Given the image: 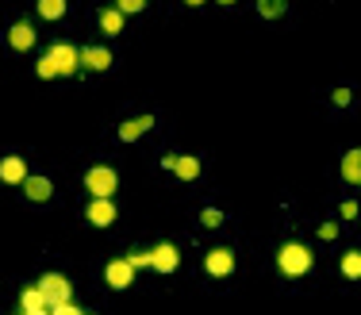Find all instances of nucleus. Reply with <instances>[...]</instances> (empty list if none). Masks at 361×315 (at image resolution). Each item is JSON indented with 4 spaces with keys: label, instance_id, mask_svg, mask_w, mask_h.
<instances>
[{
    "label": "nucleus",
    "instance_id": "obj_1",
    "mask_svg": "<svg viewBox=\"0 0 361 315\" xmlns=\"http://www.w3.org/2000/svg\"><path fill=\"white\" fill-rule=\"evenodd\" d=\"M81 69V50L69 46V42H54L39 58V77L42 81H54V77H74Z\"/></svg>",
    "mask_w": 361,
    "mask_h": 315
},
{
    "label": "nucleus",
    "instance_id": "obj_2",
    "mask_svg": "<svg viewBox=\"0 0 361 315\" xmlns=\"http://www.w3.org/2000/svg\"><path fill=\"white\" fill-rule=\"evenodd\" d=\"M277 266L285 277H308L315 266V254L312 246H304V242H285V246L277 250Z\"/></svg>",
    "mask_w": 361,
    "mask_h": 315
},
{
    "label": "nucleus",
    "instance_id": "obj_3",
    "mask_svg": "<svg viewBox=\"0 0 361 315\" xmlns=\"http://www.w3.org/2000/svg\"><path fill=\"white\" fill-rule=\"evenodd\" d=\"M200 266H204V273H208V277L223 281V277L235 273V250H230V246H215V250H208Z\"/></svg>",
    "mask_w": 361,
    "mask_h": 315
},
{
    "label": "nucleus",
    "instance_id": "obj_4",
    "mask_svg": "<svg viewBox=\"0 0 361 315\" xmlns=\"http://www.w3.org/2000/svg\"><path fill=\"white\" fill-rule=\"evenodd\" d=\"M85 189L92 192V196H115V189H119V173L108 166H92L89 173H85Z\"/></svg>",
    "mask_w": 361,
    "mask_h": 315
},
{
    "label": "nucleus",
    "instance_id": "obj_5",
    "mask_svg": "<svg viewBox=\"0 0 361 315\" xmlns=\"http://www.w3.org/2000/svg\"><path fill=\"white\" fill-rule=\"evenodd\" d=\"M104 281L112 284V289H131L135 266L127 262V257H112V262H108V269H104Z\"/></svg>",
    "mask_w": 361,
    "mask_h": 315
},
{
    "label": "nucleus",
    "instance_id": "obj_6",
    "mask_svg": "<svg viewBox=\"0 0 361 315\" xmlns=\"http://www.w3.org/2000/svg\"><path fill=\"white\" fill-rule=\"evenodd\" d=\"M85 216H89L92 227H112L119 212H115V200L112 196H92V204H89V212H85Z\"/></svg>",
    "mask_w": 361,
    "mask_h": 315
},
{
    "label": "nucleus",
    "instance_id": "obj_7",
    "mask_svg": "<svg viewBox=\"0 0 361 315\" xmlns=\"http://www.w3.org/2000/svg\"><path fill=\"white\" fill-rule=\"evenodd\" d=\"M39 289L50 296V307L62 304V300H69V292H74V289H69V281H66L62 273H42V277H39Z\"/></svg>",
    "mask_w": 361,
    "mask_h": 315
},
{
    "label": "nucleus",
    "instance_id": "obj_8",
    "mask_svg": "<svg viewBox=\"0 0 361 315\" xmlns=\"http://www.w3.org/2000/svg\"><path fill=\"white\" fill-rule=\"evenodd\" d=\"M19 312L24 315H47L50 312V296L39 289V284H35V289H24L19 292Z\"/></svg>",
    "mask_w": 361,
    "mask_h": 315
},
{
    "label": "nucleus",
    "instance_id": "obj_9",
    "mask_svg": "<svg viewBox=\"0 0 361 315\" xmlns=\"http://www.w3.org/2000/svg\"><path fill=\"white\" fill-rule=\"evenodd\" d=\"M180 266V250L173 246V242H158L154 246V269L158 273H177Z\"/></svg>",
    "mask_w": 361,
    "mask_h": 315
},
{
    "label": "nucleus",
    "instance_id": "obj_10",
    "mask_svg": "<svg viewBox=\"0 0 361 315\" xmlns=\"http://www.w3.org/2000/svg\"><path fill=\"white\" fill-rule=\"evenodd\" d=\"M112 50L108 46H85L81 50V66L92 69V74H104V69H112Z\"/></svg>",
    "mask_w": 361,
    "mask_h": 315
},
{
    "label": "nucleus",
    "instance_id": "obj_11",
    "mask_svg": "<svg viewBox=\"0 0 361 315\" xmlns=\"http://www.w3.org/2000/svg\"><path fill=\"white\" fill-rule=\"evenodd\" d=\"M24 189L27 200H35V204H42V200L54 196V185H50V177H39V173H27V181L19 185Z\"/></svg>",
    "mask_w": 361,
    "mask_h": 315
},
{
    "label": "nucleus",
    "instance_id": "obj_12",
    "mask_svg": "<svg viewBox=\"0 0 361 315\" xmlns=\"http://www.w3.org/2000/svg\"><path fill=\"white\" fill-rule=\"evenodd\" d=\"M0 181L4 185H24L27 181V166L19 154H8L4 162H0Z\"/></svg>",
    "mask_w": 361,
    "mask_h": 315
},
{
    "label": "nucleus",
    "instance_id": "obj_13",
    "mask_svg": "<svg viewBox=\"0 0 361 315\" xmlns=\"http://www.w3.org/2000/svg\"><path fill=\"white\" fill-rule=\"evenodd\" d=\"M154 127V116H135V119H127V124H119V142H135V139H142V135Z\"/></svg>",
    "mask_w": 361,
    "mask_h": 315
},
{
    "label": "nucleus",
    "instance_id": "obj_14",
    "mask_svg": "<svg viewBox=\"0 0 361 315\" xmlns=\"http://www.w3.org/2000/svg\"><path fill=\"white\" fill-rule=\"evenodd\" d=\"M8 46L19 50V54H24V50H31V46H35V27H31V24L8 27Z\"/></svg>",
    "mask_w": 361,
    "mask_h": 315
},
{
    "label": "nucleus",
    "instance_id": "obj_15",
    "mask_svg": "<svg viewBox=\"0 0 361 315\" xmlns=\"http://www.w3.org/2000/svg\"><path fill=\"white\" fill-rule=\"evenodd\" d=\"M342 177L350 185H361V150H346L342 154Z\"/></svg>",
    "mask_w": 361,
    "mask_h": 315
},
{
    "label": "nucleus",
    "instance_id": "obj_16",
    "mask_svg": "<svg viewBox=\"0 0 361 315\" xmlns=\"http://www.w3.org/2000/svg\"><path fill=\"white\" fill-rule=\"evenodd\" d=\"M100 31L115 39V35L124 31V12H119V8H104V12H100Z\"/></svg>",
    "mask_w": 361,
    "mask_h": 315
},
{
    "label": "nucleus",
    "instance_id": "obj_17",
    "mask_svg": "<svg viewBox=\"0 0 361 315\" xmlns=\"http://www.w3.org/2000/svg\"><path fill=\"white\" fill-rule=\"evenodd\" d=\"M173 173H177L180 181H196V177H200V158L180 154V158H177V169H173Z\"/></svg>",
    "mask_w": 361,
    "mask_h": 315
},
{
    "label": "nucleus",
    "instance_id": "obj_18",
    "mask_svg": "<svg viewBox=\"0 0 361 315\" xmlns=\"http://www.w3.org/2000/svg\"><path fill=\"white\" fill-rule=\"evenodd\" d=\"M35 8H39V16H42V19H50V24H54V19H62V16H66V8H69V4H66V0H39Z\"/></svg>",
    "mask_w": 361,
    "mask_h": 315
},
{
    "label": "nucleus",
    "instance_id": "obj_19",
    "mask_svg": "<svg viewBox=\"0 0 361 315\" xmlns=\"http://www.w3.org/2000/svg\"><path fill=\"white\" fill-rule=\"evenodd\" d=\"M342 277L346 281H361V250L342 254Z\"/></svg>",
    "mask_w": 361,
    "mask_h": 315
},
{
    "label": "nucleus",
    "instance_id": "obj_20",
    "mask_svg": "<svg viewBox=\"0 0 361 315\" xmlns=\"http://www.w3.org/2000/svg\"><path fill=\"white\" fill-rule=\"evenodd\" d=\"M288 12V0H258V16L262 19H280Z\"/></svg>",
    "mask_w": 361,
    "mask_h": 315
},
{
    "label": "nucleus",
    "instance_id": "obj_21",
    "mask_svg": "<svg viewBox=\"0 0 361 315\" xmlns=\"http://www.w3.org/2000/svg\"><path fill=\"white\" fill-rule=\"evenodd\" d=\"M127 262L135 269H154V250H135V254H127Z\"/></svg>",
    "mask_w": 361,
    "mask_h": 315
},
{
    "label": "nucleus",
    "instance_id": "obj_22",
    "mask_svg": "<svg viewBox=\"0 0 361 315\" xmlns=\"http://www.w3.org/2000/svg\"><path fill=\"white\" fill-rule=\"evenodd\" d=\"M200 223H204V227H219L223 212H219V207H204V212H200Z\"/></svg>",
    "mask_w": 361,
    "mask_h": 315
},
{
    "label": "nucleus",
    "instance_id": "obj_23",
    "mask_svg": "<svg viewBox=\"0 0 361 315\" xmlns=\"http://www.w3.org/2000/svg\"><path fill=\"white\" fill-rule=\"evenodd\" d=\"M115 8L124 12V16H135V12L146 8V0H115Z\"/></svg>",
    "mask_w": 361,
    "mask_h": 315
},
{
    "label": "nucleus",
    "instance_id": "obj_24",
    "mask_svg": "<svg viewBox=\"0 0 361 315\" xmlns=\"http://www.w3.org/2000/svg\"><path fill=\"white\" fill-rule=\"evenodd\" d=\"M81 312H85V307H77L74 300H62V304L50 307V315H81Z\"/></svg>",
    "mask_w": 361,
    "mask_h": 315
},
{
    "label": "nucleus",
    "instance_id": "obj_25",
    "mask_svg": "<svg viewBox=\"0 0 361 315\" xmlns=\"http://www.w3.org/2000/svg\"><path fill=\"white\" fill-rule=\"evenodd\" d=\"M358 212H361L358 200H342V204H338V216L342 219H358Z\"/></svg>",
    "mask_w": 361,
    "mask_h": 315
},
{
    "label": "nucleus",
    "instance_id": "obj_26",
    "mask_svg": "<svg viewBox=\"0 0 361 315\" xmlns=\"http://www.w3.org/2000/svg\"><path fill=\"white\" fill-rule=\"evenodd\" d=\"M350 89H335V92H330V104H335V108H350Z\"/></svg>",
    "mask_w": 361,
    "mask_h": 315
},
{
    "label": "nucleus",
    "instance_id": "obj_27",
    "mask_svg": "<svg viewBox=\"0 0 361 315\" xmlns=\"http://www.w3.org/2000/svg\"><path fill=\"white\" fill-rule=\"evenodd\" d=\"M319 239H323V242H335V239H338V223H323V227H319Z\"/></svg>",
    "mask_w": 361,
    "mask_h": 315
},
{
    "label": "nucleus",
    "instance_id": "obj_28",
    "mask_svg": "<svg viewBox=\"0 0 361 315\" xmlns=\"http://www.w3.org/2000/svg\"><path fill=\"white\" fill-rule=\"evenodd\" d=\"M162 169H169V173H173V169H177V158L165 154V158H162Z\"/></svg>",
    "mask_w": 361,
    "mask_h": 315
},
{
    "label": "nucleus",
    "instance_id": "obj_29",
    "mask_svg": "<svg viewBox=\"0 0 361 315\" xmlns=\"http://www.w3.org/2000/svg\"><path fill=\"white\" fill-rule=\"evenodd\" d=\"M185 4H189V8H200V4H208V0H185Z\"/></svg>",
    "mask_w": 361,
    "mask_h": 315
},
{
    "label": "nucleus",
    "instance_id": "obj_30",
    "mask_svg": "<svg viewBox=\"0 0 361 315\" xmlns=\"http://www.w3.org/2000/svg\"><path fill=\"white\" fill-rule=\"evenodd\" d=\"M215 4H223V8H230V4H235V0H215Z\"/></svg>",
    "mask_w": 361,
    "mask_h": 315
}]
</instances>
